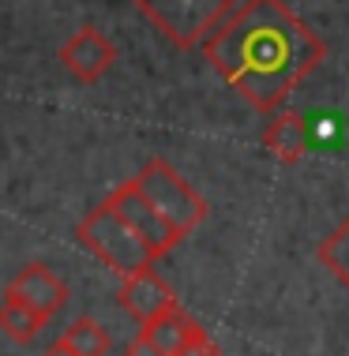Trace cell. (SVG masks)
<instances>
[{"mask_svg": "<svg viewBox=\"0 0 349 356\" xmlns=\"http://www.w3.org/2000/svg\"><path fill=\"white\" fill-rule=\"evenodd\" d=\"M116 304H121L139 326H147V323L158 319V315H166L169 307H177V296H173L166 277L154 270V266H147V270H135L128 277H121Z\"/></svg>", "mask_w": 349, "mask_h": 356, "instance_id": "ba28073f", "label": "cell"}, {"mask_svg": "<svg viewBox=\"0 0 349 356\" xmlns=\"http://www.w3.org/2000/svg\"><path fill=\"white\" fill-rule=\"evenodd\" d=\"M316 255H319V263H323L327 270H331L338 282L349 289V218L323 240V244H319Z\"/></svg>", "mask_w": 349, "mask_h": 356, "instance_id": "4fadbf2b", "label": "cell"}, {"mask_svg": "<svg viewBox=\"0 0 349 356\" xmlns=\"http://www.w3.org/2000/svg\"><path fill=\"white\" fill-rule=\"evenodd\" d=\"M61 341L75 356H109V349H113L109 330H105L98 319H91V315H79V319L68 323V330L61 334Z\"/></svg>", "mask_w": 349, "mask_h": 356, "instance_id": "8fae6325", "label": "cell"}, {"mask_svg": "<svg viewBox=\"0 0 349 356\" xmlns=\"http://www.w3.org/2000/svg\"><path fill=\"white\" fill-rule=\"evenodd\" d=\"M203 56L251 109L274 113L327 60V42L286 0H245L203 42Z\"/></svg>", "mask_w": 349, "mask_h": 356, "instance_id": "6da1fadb", "label": "cell"}, {"mask_svg": "<svg viewBox=\"0 0 349 356\" xmlns=\"http://www.w3.org/2000/svg\"><path fill=\"white\" fill-rule=\"evenodd\" d=\"M75 240L94 259H102L116 277H128L135 270H147V266L158 263L150 248L116 218V210L109 203H98L94 210H86L79 218V225H75Z\"/></svg>", "mask_w": 349, "mask_h": 356, "instance_id": "7a4b0ae2", "label": "cell"}, {"mask_svg": "<svg viewBox=\"0 0 349 356\" xmlns=\"http://www.w3.org/2000/svg\"><path fill=\"white\" fill-rule=\"evenodd\" d=\"M177 356H222V349H218V341H215V338H210V334L199 326V330L192 334L188 341H184V349H180Z\"/></svg>", "mask_w": 349, "mask_h": 356, "instance_id": "5bb4252c", "label": "cell"}, {"mask_svg": "<svg viewBox=\"0 0 349 356\" xmlns=\"http://www.w3.org/2000/svg\"><path fill=\"white\" fill-rule=\"evenodd\" d=\"M124 356H166V353H158V349H150L143 338H132L128 345H124Z\"/></svg>", "mask_w": 349, "mask_h": 356, "instance_id": "9a60e30c", "label": "cell"}, {"mask_svg": "<svg viewBox=\"0 0 349 356\" xmlns=\"http://www.w3.org/2000/svg\"><path fill=\"white\" fill-rule=\"evenodd\" d=\"M42 326H45V319H38L31 307H23L19 300H12V296L0 300V334L12 345H34L38 334H42Z\"/></svg>", "mask_w": 349, "mask_h": 356, "instance_id": "7c38bea8", "label": "cell"}, {"mask_svg": "<svg viewBox=\"0 0 349 356\" xmlns=\"http://www.w3.org/2000/svg\"><path fill=\"white\" fill-rule=\"evenodd\" d=\"M135 8L177 49H196L218 31L237 0H135Z\"/></svg>", "mask_w": 349, "mask_h": 356, "instance_id": "277c9868", "label": "cell"}, {"mask_svg": "<svg viewBox=\"0 0 349 356\" xmlns=\"http://www.w3.org/2000/svg\"><path fill=\"white\" fill-rule=\"evenodd\" d=\"M113 64H116V45L98 26H79L61 45V68L79 83H98L102 75L113 72Z\"/></svg>", "mask_w": 349, "mask_h": 356, "instance_id": "52a82bcc", "label": "cell"}, {"mask_svg": "<svg viewBox=\"0 0 349 356\" xmlns=\"http://www.w3.org/2000/svg\"><path fill=\"white\" fill-rule=\"evenodd\" d=\"M132 180H135V188L143 191V199L173 225V233H177L180 240L188 236L192 229H199L210 214L207 199H203L166 158H150Z\"/></svg>", "mask_w": 349, "mask_h": 356, "instance_id": "3957f363", "label": "cell"}, {"mask_svg": "<svg viewBox=\"0 0 349 356\" xmlns=\"http://www.w3.org/2000/svg\"><path fill=\"white\" fill-rule=\"evenodd\" d=\"M105 203H109V207L116 210V218H121L124 225H128L132 233L150 248L154 259L169 255L173 248L180 244V236L173 233V225L147 203V199H143V191L135 188V180H124V184H116V188L109 191V199H105Z\"/></svg>", "mask_w": 349, "mask_h": 356, "instance_id": "5b68a950", "label": "cell"}, {"mask_svg": "<svg viewBox=\"0 0 349 356\" xmlns=\"http://www.w3.org/2000/svg\"><path fill=\"white\" fill-rule=\"evenodd\" d=\"M196 330H199V323L177 304V307H169L166 315H158L154 323L143 326L139 338L147 341L150 349H158V353H166V356H177L184 349V341H188Z\"/></svg>", "mask_w": 349, "mask_h": 356, "instance_id": "30bf717a", "label": "cell"}, {"mask_svg": "<svg viewBox=\"0 0 349 356\" xmlns=\"http://www.w3.org/2000/svg\"><path fill=\"white\" fill-rule=\"evenodd\" d=\"M4 296H12V300H19L23 307H31L38 319L49 323L53 315L68 304V285H64V277L56 274L53 266L26 263L23 270L4 285Z\"/></svg>", "mask_w": 349, "mask_h": 356, "instance_id": "8992f818", "label": "cell"}, {"mask_svg": "<svg viewBox=\"0 0 349 356\" xmlns=\"http://www.w3.org/2000/svg\"><path fill=\"white\" fill-rule=\"evenodd\" d=\"M263 147L274 154L282 165H297L308 154V120L297 109H274L263 128Z\"/></svg>", "mask_w": 349, "mask_h": 356, "instance_id": "9c48e42d", "label": "cell"}, {"mask_svg": "<svg viewBox=\"0 0 349 356\" xmlns=\"http://www.w3.org/2000/svg\"><path fill=\"white\" fill-rule=\"evenodd\" d=\"M42 356H75V353H72V349H68V345H64L61 338H56V341H53V345H49V349H45Z\"/></svg>", "mask_w": 349, "mask_h": 356, "instance_id": "2e32d148", "label": "cell"}]
</instances>
